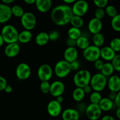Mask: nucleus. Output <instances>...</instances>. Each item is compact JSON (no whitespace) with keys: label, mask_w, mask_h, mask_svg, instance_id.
<instances>
[{"label":"nucleus","mask_w":120,"mask_h":120,"mask_svg":"<svg viewBox=\"0 0 120 120\" xmlns=\"http://www.w3.org/2000/svg\"><path fill=\"white\" fill-rule=\"evenodd\" d=\"M77 0H63V1L66 4H73L74 2H75Z\"/></svg>","instance_id":"53"},{"label":"nucleus","mask_w":120,"mask_h":120,"mask_svg":"<svg viewBox=\"0 0 120 120\" xmlns=\"http://www.w3.org/2000/svg\"><path fill=\"white\" fill-rule=\"evenodd\" d=\"M103 28V23L101 20L96 18L91 19L88 23V29L91 34H96L101 31Z\"/></svg>","instance_id":"15"},{"label":"nucleus","mask_w":120,"mask_h":120,"mask_svg":"<svg viewBox=\"0 0 120 120\" xmlns=\"http://www.w3.org/2000/svg\"><path fill=\"white\" fill-rule=\"evenodd\" d=\"M111 23L112 29L115 31H120V15L119 14H117V15L112 18Z\"/></svg>","instance_id":"33"},{"label":"nucleus","mask_w":120,"mask_h":120,"mask_svg":"<svg viewBox=\"0 0 120 120\" xmlns=\"http://www.w3.org/2000/svg\"><path fill=\"white\" fill-rule=\"evenodd\" d=\"M92 41L94 45L96 46L98 48H100L104 44L105 38H104V35L101 32H99L96 34H93Z\"/></svg>","instance_id":"29"},{"label":"nucleus","mask_w":120,"mask_h":120,"mask_svg":"<svg viewBox=\"0 0 120 120\" xmlns=\"http://www.w3.org/2000/svg\"><path fill=\"white\" fill-rule=\"evenodd\" d=\"M76 46L80 49L84 50L90 45V41L89 39L86 36L81 35L79 38L76 40Z\"/></svg>","instance_id":"28"},{"label":"nucleus","mask_w":120,"mask_h":120,"mask_svg":"<svg viewBox=\"0 0 120 120\" xmlns=\"http://www.w3.org/2000/svg\"><path fill=\"white\" fill-rule=\"evenodd\" d=\"M89 5L86 0H77L73 3L71 10L74 15L83 16L89 11Z\"/></svg>","instance_id":"8"},{"label":"nucleus","mask_w":120,"mask_h":120,"mask_svg":"<svg viewBox=\"0 0 120 120\" xmlns=\"http://www.w3.org/2000/svg\"><path fill=\"white\" fill-rule=\"evenodd\" d=\"M83 91L85 93V94H90L92 91V88H91V86L90 84H88V85L85 86L84 87H83Z\"/></svg>","instance_id":"45"},{"label":"nucleus","mask_w":120,"mask_h":120,"mask_svg":"<svg viewBox=\"0 0 120 120\" xmlns=\"http://www.w3.org/2000/svg\"><path fill=\"white\" fill-rule=\"evenodd\" d=\"M101 120H117L114 117L111 116H105L103 117H102Z\"/></svg>","instance_id":"49"},{"label":"nucleus","mask_w":120,"mask_h":120,"mask_svg":"<svg viewBox=\"0 0 120 120\" xmlns=\"http://www.w3.org/2000/svg\"><path fill=\"white\" fill-rule=\"evenodd\" d=\"M16 76L21 80H25L29 78L31 75V69L27 63H21L16 67Z\"/></svg>","instance_id":"10"},{"label":"nucleus","mask_w":120,"mask_h":120,"mask_svg":"<svg viewBox=\"0 0 120 120\" xmlns=\"http://www.w3.org/2000/svg\"><path fill=\"white\" fill-rule=\"evenodd\" d=\"M94 66L95 69L98 70H101V69H102V68L103 66V64L104 63L103 62V61L101 59H100V58L97 59L95 62H94Z\"/></svg>","instance_id":"42"},{"label":"nucleus","mask_w":120,"mask_h":120,"mask_svg":"<svg viewBox=\"0 0 120 120\" xmlns=\"http://www.w3.org/2000/svg\"><path fill=\"white\" fill-rule=\"evenodd\" d=\"M78 51L75 47H68L64 52V59L67 62H70L77 59Z\"/></svg>","instance_id":"20"},{"label":"nucleus","mask_w":120,"mask_h":120,"mask_svg":"<svg viewBox=\"0 0 120 120\" xmlns=\"http://www.w3.org/2000/svg\"><path fill=\"white\" fill-rule=\"evenodd\" d=\"M117 94V93L114 92V91H110V93L109 94V98L112 101L114 100L115 98H116V96Z\"/></svg>","instance_id":"47"},{"label":"nucleus","mask_w":120,"mask_h":120,"mask_svg":"<svg viewBox=\"0 0 120 120\" xmlns=\"http://www.w3.org/2000/svg\"><path fill=\"white\" fill-rule=\"evenodd\" d=\"M114 103L116 104V106L117 107H120V93L119 92L117 93V94L116 96V98L114 99Z\"/></svg>","instance_id":"46"},{"label":"nucleus","mask_w":120,"mask_h":120,"mask_svg":"<svg viewBox=\"0 0 120 120\" xmlns=\"http://www.w3.org/2000/svg\"><path fill=\"white\" fill-rule=\"evenodd\" d=\"M116 116L118 120L120 119V107H118L116 111Z\"/></svg>","instance_id":"54"},{"label":"nucleus","mask_w":120,"mask_h":120,"mask_svg":"<svg viewBox=\"0 0 120 120\" xmlns=\"http://www.w3.org/2000/svg\"><path fill=\"white\" fill-rule=\"evenodd\" d=\"M109 46L116 53L119 52L120 51V39L118 38L112 39L110 42Z\"/></svg>","instance_id":"34"},{"label":"nucleus","mask_w":120,"mask_h":120,"mask_svg":"<svg viewBox=\"0 0 120 120\" xmlns=\"http://www.w3.org/2000/svg\"><path fill=\"white\" fill-rule=\"evenodd\" d=\"M113 101L110 100L109 97L102 98L100 103H98L100 108L102 111H109L113 107Z\"/></svg>","instance_id":"23"},{"label":"nucleus","mask_w":120,"mask_h":120,"mask_svg":"<svg viewBox=\"0 0 120 120\" xmlns=\"http://www.w3.org/2000/svg\"><path fill=\"white\" fill-rule=\"evenodd\" d=\"M100 71L101 73L104 75V76H105L106 77H110L113 74L114 71V69L111 63L110 62H107L104 63L103 68L101 69Z\"/></svg>","instance_id":"25"},{"label":"nucleus","mask_w":120,"mask_h":120,"mask_svg":"<svg viewBox=\"0 0 120 120\" xmlns=\"http://www.w3.org/2000/svg\"><path fill=\"white\" fill-rule=\"evenodd\" d=\"M21 22L25 29L32 30L36 26V18L32 12H26L21 17Z\"/></svg>","instance_id":"7"},{"label":"nucleus","mask_w":120,"mask_h":120,"mask_svg":"<svg viewBox=\"0 0 120 120\" xmlns=\"http://www.w3.org/2000/svg\"><path fill=\"white\" fill-rule=\"evenodd\" d=\"M66 44L68 47H75L76 46V40L68 38L66 41Z\"/></svg>","instance_id":"44"},{"label":"nucleus","mask_w":120,"mask_h":120,"mask_svg":"<svg viewBox=\"0 0 120 120\" xmlns=\"http://www.w3.org/2000/svg\"><path fill=\"white\" fill-rule=\"evenodd\" d=\"M85 95L86 94L83 91V88L77 87L73 91L72 97L74 100L76 101L80 102L84 99Z\"/></svg>","instance_id":"26"},{"label":"nucleus","mask_w":120,"mask_h":120,"mask_svg":"<svg viewBox=\"0 0 120 120\" xmlns=\"http://www.w3.org/2000/svg\"><path fill=\"white\" fill-rule=\"evenodd\" d=\"M7 84V80L2 76H0V91H3Z\"/></svg>","instance_id":"43"},{"label":"nucleus","mask_w":120,"mask_h":120,"mask_svg":"<svg viewBox=\"0 0 120 120\" xmlns=\"http://www.w3.org/2000/svg\"><path fill=\"white\" fill-rule=\"evenodd\" d=\"M65 90V86L61 81H55L50 84V94L55 97L62 96Z\"/></svg>","instance_id":"12"},{"label":"nucleus","mask_w":120,"mask_h":120,"mask_svg":"<svg viewBox=\"0 0 120 120\" xmlns=\"http://www.w3.org/2000/svg\"><path fill=\"white\" fill-rule=\"evenodd\" d=\"M11 8L12 15L18 18H21L24 14V10L21 6L15 5Z\"/></svg>","instance_id":"31"},{"label":"nucleus","mask_w":120,"mask_h":120,"mask_svg":"<svg viewBox=\"0 0 120 120\" xmlns=\"http://www.w3.org/2000/svg\"><path fill=\"white\" fill-rule=\"evenodd\" d=\"M11 8L6 4H0V23L8 22L12 17Z\"/></svg>","instance_id":"14"},{"label":"nucleus","mask_w":120,"mask_h":120,"mask_svg":"<svg viewBox=\"0 0 120 120\" xmlns=\"http://www.w3.org/2000/svg\"><path fill=\"white\" fill-rule=\"evenodd\" d=\"M53 69L48 64L40 66L38 70V77L41 81H49L53 76Z\"/></svg>","instance_id":"9"},{"label":"nucleus","mask_w":120,"mask_h":120,"mask_svg":"<svg viewBox=\"0 0 120 120\" xmlns=\"http://www.w3.org/2000/svg\"><path fill=\"white\" fill-rule=\"evenodd\" d=\"M62 117L63 120H79V114L75 109H68L62 112Z\"/></svg>","instance_id":"21"},{"label":"nucleus","mask_w":120,"mask_h":120,"mask_svg":"<svg viewBox=\"0 0 120 120\" xmlns=\"http://www.w3.org/2000/svg\"><path fill=\"white\" fill-rule=\"evenodd\" d=\"M116 55V52L114 51L109 46H104L100 49V57L107 62H111Z\"/></svg>","instance_id":"18"},{"label":"nucleus","mask_w":120,"mask_h":120,"mask_svg":"<svg viewBox=\"0 0 120 120\" xmlns=\"http://www.w3.org/2000/svg\"><path fill=\"white\" fill-rule=\"evenodd\" d=\"M86 114L90 120H97L101 116L102 110L98 104L91 103L86 109Z\"/></svg>","instance_id":"11"},{"label":"nucleus","mask_w":120,"mask_h":120,"mask_svg":"<svg viewBox=\"0 0 120 120\" xmlns=\"http://www.w3.org/2000/svg\"><path fill=\"white\" fill-rule=\"evenodd\" d=\"M83 50V57L88 62H94L100 58V48L94 45H90Z\"/></svg>","instance_id":"6"},{"label":"nucleus","mask_w":120,"mask_h":120,"mask_svg":"<svg viewBox=\"0 0 120 120\" xmlns=\"http://www.w3.org/2000/svg\"><path fill=\"white\" fill-rule=\"evenodd\" d=\"M35 4L39 11L45 13L51 9L52 1V0H36Z\"/></svg>","instance_id":"19"},{"label":"nucleus","mask_w":120,"mask_h":120,"mask_svg":"<svg viewBox=\"0 0 120 120\" xmlns=\"http://www.w3.org/2000/svg\"><path fill=\"white\" fill-rule=\"evenodd\" d=\"M48 35H49V41H52V42L57 41L59 38L60 36L59 33L57 30H52L49 34H48Z\"/></svg>","instance_id":"40"},{"label":"nucleus","mask_w":120,"mask_h":120,"mask_svg":"<svg viewBox=\"0 0 120 120\" xmlns=\"http://www.w3.org/2000/svg\"><path fill=\"white\" fill-rule=\"evenodd\" d=\"M23 1H24V2H25L26 4H27L32 5L35 3L36 0H23Z\"/></svg>","instance_id":"51"},{"label":"nucleus","mask_w":120,"mask_h":120,"mask_svg":"<svg viewBox=\"0 0 120 120\" xmlns=\"http://www.w3.org/2000/svg\"><path fill=\"white\" fill-rule=\"evenodd\" d=\"M68 37L70 38L76 40L82 35V32L79 28L72 26L68 30Z\"/></svg>","instance_id":"30"},{"label":"nucleus","mask_w":120,"mask_h":120,"mask_svg":"<svg viewBox=\"0 0 120 120\" xmlns=\"http://www.w3.org/2000/svg\"><path fill=\"white\" fill-rule=\"evenodd\" d=\"M94 4L97 8H104L108 4L109 0H93Z\"/></svg>","instance_id":"39"},{"label":"nucleus","mask_w":120,"mask_h":120,"mask_svg":"<svg viewBox=\"0 0 120 120\" xmlns=\"http://www.w3.org/2000/svg\"><path fill=\"white\" fill-rule=\"evenodd\" d=\"M20 49L21 48L17 42L8 43L4 49L5 55L8 57H14L18 55Z\"/></svg>","instance_id":"16"},{"label":"nucleus","mask_w":120,"mask_h":120,"mask_svg":"<svg viewBox=\"0 0 120 120\" xmlns=\"http://www.w3.org/2000/svg\"><path fill=\"white\" fill-rule=\"evenodd\" d=\"M69 23H70L72 26L80 29L83 26L84 22L82 16L73 15L72 17L71 18V19H70Z\"/></svg>","instance_id":"27"},{"label":"nucleus","mask_w":120,"mask_h":120,"mask_svg":"<svg viewBox=\"0 0 120 120\" xmlns=\"http://www.w3.org/2000/svg\"><path fill=\"white\" fill-rule=\"evenodd\" d=\"M50 84L49 81H42L40 84V90L42 93L48 94L50 91Z\"/></svg>","instance_id":"36"},{"label":"nucleus","mask_w":120,"mask_h":120,"mask_svg":"<svg viewBox=\"0 0 120 120\" xmlns=\"http://www.w3.org/2000/svg\"><path fill=\"white\" fill-rule=\"evenodd\" d=\"M91 75L90 71L86 69L79 70L75 75L73 82L76 87L83 88L90 84Z\"/></svg>","instance_id":"3"},{"label":"nucleus","mask_w":120,"mask_h":120,"mask_svg":"<svg viewBox=\"0 0 120 120\" xmlns=\"http://www.w3.org/2000/svg\"><path fill=\"white\" fill-rule=\"evenodd\" d=\"M70 66L71 70H74V71L77 70L80 68L79 62L77 60V59L76 60L73 61V62L70 63Z\"/></svg>","instance_id":"41"},{"label":"nucleus","mask_w":120,"mask_h":120,"mask_svg":"<svg viewBox=\"0 0 120 120\" xmlns=\"http://www.w3.org/2000/svg\"><path fill=\"white\" fill-rule=\"evenodd\" d=\"M102 98L101 94L98 91H94L90 93V101L92 104H98L100 100Z\"/></svg>","instance_id":"32"},{"label":"nucleus","mask_w":120,"mask_h":120,"mask_svg":"<svg viewBox=\"0 0 120 120\" xmlns=\"http://www.w3.org/2000/svg\"><path fill=\"white\" fill-rule=\"evenodd\" d=\"M4 43V42L3 38H2V36H1V34H0V47H1L3 45Z\"/></svg>","instance_id":"55"},{"label":"nucleus","mask_w":120,"mask_h":120,"mask_svg":"<svg viewBox=\"0 0 120 120\" xmlns=\"http://www.w3.org/2000/svg\"><path fill=\"white\" fill-rule=\"evenodd\" d=\"M73 15L71 7L68 5L56 6L51 12V19L54 23L58 26H64L70 22Z\"/></svg>","instance_id":"1"},{"label":"nucleus","mask_w":120,"mask_h":120,"mask_svg":"<svg viewBox=\"0 0 120 120\" xmlns=\"http://www.w3.org/2000/svg\"><path fill=\"white\" fill-rule=\"evenodd\" d=\"M107 86L111 91L118 93L120 91V79L117 75H111L107 80Z\"/></svg>","instance_id":"17"},{"label":"nucleus","mask_w":120,"mask_h":120,"mask_svg":"<svg viewBox=\"0 0 120 120\" xmlns=\"http://www.w3.org/2000/svg\"><path fill=\"white\" fill-rule=\"evenodd\" d=\"M4 90L7 93H11L12 92L13 88L11 86L7 84V85L5 86V87Z\"/></svg>","instance_id":"48"},{"label":"nucleus","mask_w":120,"mask_h":120,"mask_svg":"<svg viewBox=\"0 0 120 120\" xmlns=\"http://www.w3.org/2000/svg\"><path fill=\"white\" fill-rule=\"evenodd\" d=\"M48 114L53 117H58L62 112V105L60 103L53 100L48 103L47 106Z\"/></svg>","instance_id":"13"},{"label":"nucleus","mask_w":120,"mask_h":120,"mask_svg":"<svg viewBox=\"0 0 120 120\" xmlns=\"http://www.w3.org/2000/svg\"><path fill=\"white\" fill-rule=\"evenodd\" d=\"M107 79L101 73H97L91 76L90 85L94 91L100 92L107 86Z\"/></svg>","instance_id":"4"},{"label":"nucleus","mask_w":120,"mask_h":120,"mask_svg":"<svg viewBox=\"0 0 120 120\" xmlns=\"http://www.w3.org/2000/svg\"><path fill=\"white\" fill-rule=\"evenodd\" d=\"M19 32L16 28L12 25H6L1 32V35L4 42L8 43H15L18 42Z\"/></svg>","instance_id":"2"},{"label":"nucleus","mask_w":120,"mask_h":120,"mask_svg":"<svg viewBox=\"0 0 120 120\" xmlns=\"http://www.w3.org/2000/svg\"><path fill=\"white\" fill-rule=\"evenodd\" d=\"M105 11H104V8H98L94 12V17L98 19L101 20L105 16Z\"/></svg>","instance_id":"38"},{"label":"nucleus","mask_w":120,"mask_h":120,"mask_svg":"<svg viewBox=\"0 0 120 120\" xmlns=\"http://www.w3.org/2000/svg\"><path fill=\"white\" fill-rule=\"evenodd\" d=\"M49 41V35L45 32H41L36 35L35 38V42L39 46H44L46 45Z\"/></svg>","instance_id":"24"},{"label":"nucleus","mask_w":120,"mask_h":120,"mask_svg":"<svg viewBox=\"0 0 120 120\" xmlns=\"http://www.w3.org/2000/svg\"><path fill=\"white\" fill-rule=\"evenodd\" d=\"M1 1H2V2H3V3L8 5L9 4L12 3V2H14L15 0H1Z\"/></svg>","instance_id":"52"},{"label":"nucleus","mask_w":120,"mask_h":120,"mask_svg":"<svg viewBox=\"0 0 120 120\" xmlns=\"http://www.w3.org/2000/svg\"><path fill=\"white\" fill-rule=\"evenodd\" d=\"M70 63L65 60H61L56 63L55 66L54 71L59 78H64L67 77L71 71Z\"/></svg>","instance_id":"5"},{"label":"nucleus","mask_w":120,"mask_h":120,"mask_svg":"<svg viewBox=\"0 0 120 120\" xmlns=\"http://www.w3.org/2000/svg\"><path fill=\"white\" fill-rule=\"evenodd\" d=\"M104 8L105 14L110 17L112 18L118 14L117 9L113 5H107Z\"/></svg>","instance_id":"35"},{"label":"nucleus","mask_w":120,"mask_h":120,"mask_svg":"<svg viewBox=\"0 0 120 120\" xmlns=\"http://www.w3.org/2000/svg\"><path fill=\"white\" fill-rule=\"evenodd\" d=\"M32 38V34L31 31L25 29L19 33L18 41L21 43H27L31 41Z\"/></svg>","instance_id":"22"},{"label":"nucleus","mask_w":120,"mask_h":120,"mask_svg":"<svg viewBox=\"0 0 120 120\" xmlns=\"http://www.w3.org/2000/svg\"><path fill=\"white\" fill-rule=\"evenodd\" d=\"M56 100L61 104V103H63V101H64V98H63V97L62 96H62H58V97H56Z\"/></svg>","instance_id":"50"},{"label":"nucleus","mask_w":120,"mask_h":120,"mask_svg":"<svg viewBox=\"0 0 120 120\" xmlns=\"http://www.w3.org/2000/svg\"><path fill=\"white\" fill-rule=\"evenodd\" d=\"M111 62L114 70H116L118 72L120 71V55H116Z\"/></svg>","instance_id":"37"}]
</instances>
